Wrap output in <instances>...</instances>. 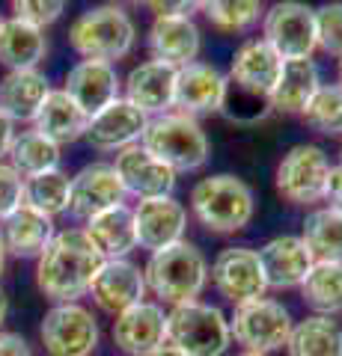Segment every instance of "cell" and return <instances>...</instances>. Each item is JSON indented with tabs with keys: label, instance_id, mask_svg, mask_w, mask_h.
Instances as JSON below:
<instances>
[{
	"label": "cell",
	"instance_id": "cell-37",
	"mask_svg": "<svg viewBox=\"0 0 342 356\" xmlns=\"http://www.w3.org/2000/svg\"><path fill=\"white\" fill-rule=\"evenodd\" d=\"M316 42L325 54L342 60V3H325L316 9Z\"/></svg>",
	"mask_w": 342,
	"mask_h": 356
},
{
	"label": "cell",
	"instance_id": "cell-34",
	"mask_svg": "<svg viewBox=\"0 0 342 356\" xmlns=\"http://www.w3.org/2000/svg\"><path fill=\"white\" fill-rule=\"evenodd\" d=\"M69 191H72V178L63 170L24 178V202L48 217H57L63 211H69Z\"/></svg>",
	"mask_w": 342,
	"mask_h": 356
},
{
	"label": "cell",
	"instance_id": "cell-27",
	"mask_svg": "<svg viewBox=\"0 0 342 356\" xmlns=\"http://www.w3.org/2000/svg\"><path fill=\"white\" fill-rule=\"evenodd\" d=\"M48 57L45 30L30 27L18 18H3L0 24V63L9 72H30Z\"/></svg>",
	"mask_w": 342,
	"mask_h": 356
},
{
	"label": "cell",
	"instance_id": "cell-10",
	"mask_svg": "<svg viewBox=\"0 0 342 356\" xmlns=\"http://www.w3.org/2000/svg\"><path fill=\"white\" fill-rule=\"evenodd\" d=\"M262 42L280 54L283 63L310 60L318 48L316 42V9L297 0L274 3L262 15Z\"/></svg>",
	"mask_w": 342,
	"mask_h": 356
},
{
	"label": "cell",
	"instance_id": "cell-23",
	"mask_svg": "<svg viewBox=\"0 0 342 356\" xmlns=\"http://www.w3.org/2000/svg\"><path fill=\"white\" fill-rule=\"evenodd\" d=\"M176 72L179 69L158 60H146L134 65L125 77V102L134 104L149 119L170 113L173 95H176Z\"/></svg>",
	"mask_w": 342,
	"mask_h": 356
},
{
	"label": "cell",
	"instance_id": "cell-17",
	"mask_svg": "<svg viewBox=\"0 0 342 356\" xmlns=\"http://www.w3.org/2000/svg\"><path fill=\"white\" fill-rule=\"evenodd\" d=\"M134 229H137V247L152 252H161L173 243L185 241L187 229V211L176 196L161 199H140L134 208Z\"/></svg>",
	"mask_w": 342,
	"mask_h": 356
},
{
	"label": "cell",
	"instance_id": "cell-15",
	"mask_svg": "<svg viewBox=\"0 0 342 356\" xmlns=\"http://www.w3.org/2000/svg\"><path fill=\"white\" fill-rule=\"evenodd\" d=\"M125 187L119 181L114 163L95 161L81 166L72 175V191H69V211L81 220H93L102 211H110L116 205H125Z\"/></svg>",
	"mask_w": 342,
	"mask_h": 356
},
{
	"label": "cell",
	"instance_id": "cell-28",
	"mask_svg": "<svg viewBox=\"0 0 342 356\" xmlns=\"http://www.w3.org/2000/svg\"><path fill=\"white\" fill-rule=\"evenodd\" d=\"M86 125H90V116H86L63 89H51L36 122H33V128H36L42 137H48L51 143H57V146L81 140L86 134Z\"/></svg>",
	"mask_w": 342,
	"mask_h": 356
},
{
	"label": "cell",
	"instance_id": "cell-47",
	"mask_svg": "<svg viewBox=\"0 0 342 356\" xmlns=\"http://www.w3.org/2000/svg\"><path fill=\"white\" fill-rule=\"evenodd\" d=\"M339 163H342V146H339Z\"/></svg>",
	"mask_w": 342,
	"mask_h": 356
},
{
	"label": "cell",
	"instance_id": "cell-12",
	"mask_svg": "<svg viewBox=\"0 0 342 356\" xmlns=\"http://www.w3.org/2000/svg\"><path fill=\"white\" fill-rule=\"evenodd\" d=\"M229 104V81L212 63H191L176 72L173 107L187 116H212Z\"/></svg>",
	"mask_w": 342,
	"mask_h": 356
},
{
	"label": "cell",
	"instance_id": "cell-13",
	"mask_svg": "<svg viewBox=\"0 0 342 356\" xmlns=\"http://www.w3.org/2000/svg\"><path fill=\"white\" fill-rule=\"evenodd\" d=\"M283 60L280 54L262 39H250L235 51L233 63H229V89H238L241 95H250L253 102H265L274 92V86L280 81Z\"/></svg>",
	"mask_w": 342,
	"mask_h": 356
},
{
	"label": "cell",
	"instance_id": "cell-33",
	"mask_svg": "<svg viewBox=\"0 0 342 356\" xmlns=\"http://www.w3.org/2000/svg\"><path fill=\"white\" fill-rule=\"evenodd\" d=\"M9 163L24 178L60 170V146L51 143L48 137H42L36 128L21 131V134H15L13 146H9Z\"/></svg>",
	"mask_w": 342,
	"mask_h": 356
},
{
	"label": "cell",
	"instance_id": "cell-48",
	"mask_svg": "<svg viewBox=\"0 0 342 356\" xmlns=\"http://www.w3.org/2000/svg\"><path fill=\"white\" fill-rule=\"evenodd\" d=\"M339 74H342V60H339Z\"/></svg>",
	"mask_w": 342,
	"mask_h": 356
},
{
	"label": "cell",
	"instance_id": "cell-35",
	"mask_svg": "<svg viewBox=\"0 0 342 356\" xmlns=\"http://www.w3.org/2000/svg\"><path fill=\"white\" fill-rule=\"evenodd\" d=\"M304 125L322 137H342V83H322L304 107Z\"/></svg>",
	"mask_w": 342,
	"mask_h": 356
},
{
	"label": "cell",
	"instance_id": "cell-38",
	"mask_svg": "<svg viewBox=\"0 0 342 356\" xmlns=\"http://www.w3.org/2000/svg\"><path fill=\"white\" fill-rule=\"evenodd\" d=\"M13 13H15L13 18L24 21L30 27L45 30L48 24H54V21L65 13V3L63 0H15Z\"/></svg>",
	"mask_w": 342,
	"mask_h": 356
},
{
	"label": "cell",
	"instance_id": "cell-2",
	"mask_svg": "<svg viewBox=\"0 0 342 356\" xmlns=\"http://www.w3.org/2000/svg\"><path fill=\"white\" fill-rule=\"evenodd\" d=\"M191 211L212 235H235L247 229L256 214V196L238 175H205L191 187Z\"/></svg>",
	"mask_w": 342,
	"mask_h": 356
},
{
	"label": "cell",
	"instance_id": "cell-32",
	"mask_svg": "<svg viewBox=\"0 0 342 356\" xmlns=\"http://www.w3.org/2000/svg\"><path fill=\"white\" fill-rule=\"evenodd\" d=\"M297 291H301V300L316 315H327V318L339 315L342 312V264L316 261Z\"/></svg>",
	"mask_w": 342,
	"mask_h": 356
},
{
	"label": "cell",
	"instance_id": "cell-36",
	"mask_svg": "<svg viewBox=\"0 0 342 356\" xmlns=\"http://www.w3.org/2000/svg\"><path fill=\"white\" fill-rule=\"evenodd\" d=\"M203 15L212 21V27L224 33H241L250 30L265 15L259 0H212V3H200Z\"/></svg>",
	"mask_w": 342,
	"mask_h": 356
},
{
	"label": "cell",
	"instance_id": "cell-44",
	"mask_svg": "<svg viewBox=\"0 0 342 356\" xmlns=\"http://www.w3.org/2000/svg\"><path fill=\"white\" fill-rule=\"evenodd\" d=\"M152 356H187V353H182L179 348H173V344H161V348L152 353Z\"/></svg>",
	"mask_w": 342,
	"mask_h": 356
},
{
	"label": "cell",
	"instance_id": "cell-6",
	"mask_svg": "<svg viewBox=\"0 0 342 356\" xmlns=\"http://www.w3.org/2000/svg\"><path fill=\"white\" fill-rule=\"evenodd\" d=\"M167 344L187 356H226L233 344L229 318L203 300L173 306L167 312Z\"/></svg>",
	"mask_w": 342,
	"mask_h": 356
},
{
	"label": "cell",
	"instance_id": "cell-20",
	"mask_svg": "<svg viewBox=\"0 0 342 356\" xmlns=\"http://www.w3.org/2000/svg\"><path fill=\"white\" fill-rule=\"evenodd\" d=\"M146 122L149 116H143L134 104H128L125 98H116L114 104H107L95 116H90L84 140L98 152H123L140 143Z\"/></svg>",
	"mask_w": 342,
	"mask_h": 356
},
{
	"label": "cell",
	"instance_id": "cell-3",
	"mask_svg": "<svg viewBox=\"0 0 342 356\" xmlns=\"http://www.w3.org/2000/svg\"><path fill=\"white\" fill-rule=\"evenodd\" d=\"M140 146L149 154H155L161 163H167L176 175L203 170L208 163V154H212V143H208V134L203 131L200 119L179 113V110L152 116L140 137Z\"/></svg>",
	"mask_w": 342,
	"mask_h": 356
},
{
	"label": "cell",
	"instance_id": "cell-24",
	"mask_svg": "<svg viewBox=\"0 0 342 356\" xmlns=\"http://www.w3.org/2000/svg\"><path fill=\"white\" fill-rule=\"evenodd\" d=\"M54 217L42 214L33 205H21L18 211H13L3 220V229H0V241L6 247V255H15V259H39L45 247L54 241Z\"/></svg>",
	"mask_w": 342,
	"mask_h": 356
},
{
	"label": "cell",
	"instance_id": "cell-14",
	"mask_svg": "<svg viewBox=\"0 0 342 356\" xmlns=\"http://www.w3.org/2000/svg\"><path fill=\"white\" fill-rule=\"evenodd\" d=\"M110 339L125 356H152L167 344V312L155 300H143L114 318Z\"/></svg>",
	"mask_w": 342,
	"mask_h": 356
},
{
	"label": "cell",
	"instance_id": "cell-43",
	"mask_svg": "<svg viewBox=\"0 0 342 356\" xmlns=\"http://www.w3.org/2000/svg\"><path fill=\"white\" fill-rule=\"evenodd\" d=\"M6 315H9V297H6L3 288H0V332H3V321H6Z\"/></svg>",
	"mask_w": 342,
	"mask_h": 356
},
{
	"label": "cell",
	"instance_id": "cell-45",
	"mask_svg": "<svg viewBox=\"0 0 342 356\" xmlns=\"http://www.w3.org/2000/svg\"><path fill=\"white\" fill-rule=\"evenodd\" d=\"M6 247H3V241H0V276H3V270H6Z\"/></svg>",
	"mask_w": 342,
	"mask_h": 356
},
{
	"label": "cell",
	"instance_id": "cell-39",
	"mask_svg": "<svg viewBox=\"0 0 342 356\" xmlns=\"http://www.w3.org/2000/svg\"><path fill=\"white\" fill-rule=\"evenodd\" d=\"M24 205V175L9 161H0V222Z\"/></svg>",
	"mask_w": 342,
	"mask_h": 356
},
{
	"label": "cell",
	"instance_id": "cell-29",
	"mask_svg": "<svg viewBox=\"0 0 342 356\" xmlns=\"http://www.w3.org/2000/svg\"><path fill=\"white\" fill-rule=\"evenodd\" d=\"M318 69L313 60H292V63H283V72H280V81L274 86V92L268 98V107L277 110V113H304V107L310 104V98L318 92Z\"/></svg>",
	"mask_w": 342,
	"mask_h": 356
},
{
	"label": "cell",
	"instance_id": "cell-46",
	"mask_svg": "<svg viewBox=\"0 0 342 356\" xmlns=\"http://www.w3.org/2000/svg\"><path fill=\"white\" fill-rule=\"evenodd\" d=\"M235 356H268V353H256V350H238Z\"/></svg>",
	"mask_w": 342,
	"mask_h": 356
},
{
	"label": "cell",
	"instance_id": "cell-5",
	"mask_svg": "<svg viewBox=\"0 0 342 356\" xmlns=\"http://www.w3.org/2000/svg\"><path fill=\"white\" fill-rule=\"evenodd\" d=\"M137 27L125 6L102 3L81 13L69 27V44L84 60H123L134 51Z\"/></svg>",
	"mask_w": 342,
	"mask_h": 356
},
{
	"label": "cell",
	"instance_id": "cell-49",
	"mask_svg": "<svg viewBox=\"0 0 342 356\" xmlns=\"http://www.w3.org/2000/svg\"><path fill=\"white\" fill-rule=\"evenodd\" d=\"M0 24H3V15H0Z\"/></svg>",
	"mask_w": 342,
	"mask_h": 356
},
{
	"label": "cell",
	"instance_id": "cell-40",
	"mask_svg": "<svg viewBox=\"0 0 342 356\" xmlns=\"http://www.w3.org/2000/svg\"><path fill=\"white\" fill-rule=\"evenodd\" d=\"M0 356H30V344L18 332H0Z\"/></svg>",
	"mask_w": 342,
	"mask_h": 356
},
{
	"label": "cell",
	"instance_id": "cell-18",
	"mask_svg": "<svg viewBox=\"0 0 342 356\" xmlns=\"http://www.w3.org/2000/svg\"><path fill=\"white\" fill-rule=\"evenodd\" d=\"M114 170L119 181H123L125 193L137 199H161V196H173L176 191V172L167 163H161L155 154H149L140 143L116 152Z\"/></svg>",
	"mask_w": 342,
	"mask_h": 356
},
{
	"label": "cell",
	"instance_id": "cell-41",
	"mask_svg": "<svg viewBox=\"0 0 342 356\" xmlns=\"http://www.w3.org/2000/svg\"><path fill=\"white\" fill-rule=\"evenodd\" d=\"M325 199H327V205H330V208H339V211H342V163H336L334 170H330Z\"/></svg>",
	"mask_w": 342,
	"mask_h": 356
},
{
	"label": "cell",
	"instance_id": "cell-25",
	"mask_svg": "<svg viewBox=\"0 0 342 356\" xmlns=\"http://www.w3.org/2000/svg\"><path fill=\"white\" fill-rule=\"evenodd\" d=\"M86 238L93 247L102 252L104 261L128 259V252L137 250V229H134V208L116 205L110 211H102L98 217L86 220Z\"/></svg>",
	"mask_w": 342,
	"mask_h": 356
},
{
	"label": "cell",
	"instance_id": "cell-26",
	"mask_svg": "<svg viewBox=\"0 0 342 356\" xmlns=\"http://www.w3.org/2000/svg\"><path fill=\"white\" fill-rule=\"evenodd\" d=\"M48 92H51L48 77L39 69L9 72L0 81V110L13 122H36Z\"/></svg>",
	"mask_w": 342,
	"mask_h": 356
},
{
	"label": "cell",
	"instance_id": "cell-1",
	"mask_svg": "<svg viewBox=\"0 0 342 356\" xmlns=\"http://www.w3.org/2000/svg\"><path fill=\"white\" fill-rule=\"evenodd\" d=\"M102 261L84 229H63L36 259V288L54 303H78V297L90 294Z\"/></svg>",
	"mask_w": 342,
	"mask_h": 356
},
{
	"label": "cell",
	"instance_id": "cell-21",
	"mask_svg": "<svg viewBox=\"0 0 342 356\" xmlns=\"http://www.w3.org/2000/svg\"><path fill=\"white\" fill-rule=\"evenodd\" d=\"M259 252V264L265 273V282L274 291H289V288H301L306 273L313 270V255L306 250L301 235H277L265 243Z\"/></svg>",
	"mask_w": 342,
	"mask_h": 356
},
{
	"label": "cell",
	"instance_id": "cell-4",
	"mask_svg": "<svg viewBox=\"0 0 342 356\" xmlns=\"http://www.w3.org/2000/svg\"><path fill=\"white\" fill-rule=\"evenodd\" d=\"M143 276L146 291L155 294L161 303L182 306L194 303L208 285V261L191 241H179L161 252H152Z\"/></svg>",
	"mask_w": 342,
	"mask_h": 356
},
{
	"label": "cell",
	"instance_id": "cell-19",
	"mask_svg": "<svg viewBox=\"0 0 342 356\" xmlns=\"http://www.w3.org/2000/svg\"><path fill=\"white\" fill-rule=\"evenodd\" d=\"M119 81L116 65L104 60H78L65 74L63 92L78 104L86 116H95L98 110H104L107 104H114L119 95Z\"/></svg>",
	"mask_w": 342,
	"mask_h": 356
},
{
	"label": "cell",
	"instance_id": "cell-42",
	"mask_svg": "<svg viewBox=\"0 0 342 356\" xmlns=\"http://www.w3.org/2000/svg\"><path fill=\"white\" fill-rule=\"evenodd\" d=\"M13 140H15V122L9 119L3 110H0V161L9 154V146H13Z\"/></svg>",
	"mask_w": 342,
	"mask_h": 356
},
{
	"label": "cell",
	"instance_id": "cell-30",
	"mask_svg": "<svg viewBox=\"0 0 342 356\" xmlns=\"http://www.w3.org/2000/svg\"><path fill=\"white\" fill-rule=\"evenodd\" d=\"M289 356H342V327L327 315H310L292 327L286 341Z\"/></svg>",
	"mask_w": 342,
	"mask_h": 356
},
{
	"label": "cell",
	"instance_id": "cell-8",
	"mask_svg": "<svg viewBox=\"0 0 342 356\" xmlns=\"http://www.w3.org/2000/svg\"><path fill=\"white\" fill-rule=\"evenodd\" d=\"M292 327V312L274 297H259L253 303L235 306L233 318H229V332H233V341L241 344V350H256L268 356L286 348Z\"/></svg>",
	"mask_w": 342,
	"mask_h": 356
},
{
	"label": "cell",
	"instance_id": "cell-22",
	"mask_svg": "<svg viewBox=\"0 0 342 356\" xmlns=\"http://www.w3.org/2000/svg\"><path fill=\"white\" fill-rule=\"evenodd\" d=\"M203 48L200 27L191 15H161L149 27V51L152 60L167 63L173 69L196 63Z\"/></svg>",
	"mask_w": 342,
	"mask_h": 356
},
{
	"label": "cell",
	"instance_id": "cell-16",
	"mask_svg": "<svg viewBox=\"0 0 342 356\" xmlns=\"http://www.w3.org/2000/svg\"><path fill=\"white\" fill-rule=\"evenodd\" d=\"M93 303L107 312V315H123L125 309L137 306L146 300V276L143 267H137L128 259H114V261H102L98 273L93 276L90 285Z\"/></svg>",
	"mask_w": 342,
	"mask_h": 356
},
{
	"label": "cell",
	"instance_id": "cell-31",
	"mask_svg": "<svg viewBox=\"0 0 342 356\" xmlns=\"http://www.w3.org/2000/svg\"><path fill=\"white\" fill-rule=\"evenodd\" d=\"M301 241L306 243L313 261H339L342 264V211L339 208H313L304 220Z\"/></svg>",
	"mask_w": 342,
	"mask_h": 356
},
{
	"label": "cell",
	"instance_id": "cell-9",
	"mask_svg": "<svg viewBox=\"0 0 342 356\" xmlns=\"http://www.w3.org/2000/svg\"><path fill=\"white\" fill-rule=\"evenodd\" d=\"M48 356H93L98 348V321L81 303H54L39 324Z\"/></svg>",
	"mask_w": 342,
	"mask_h": 356
},
{
	"label": "cell",
	"instance_id": "cell-7",
	"mask_svg": "<svg viewBox=\"0 0 342 356\" xmlns=\"http://www.w3.org/2000/svg\"><path fill=\"white\" fill-rule=\"evenodd\" d=\"M330 170H334V163H330L322 146L301 143V146H292L280 158L277 172H274V184H277V193L286 202L313 208L325 202Z\"/></svg>",
	"mask_w": 342,
	"mask_h": 356
},
{
	"label": "cell",
	"instance_id": "cell-11",
	"mask_svg": "<svg viewBox=\"0 0 342 356\" xmlns=\"http://www.w3.org/2000/svg\"><path fill=\"white\" fill-rule=\"evenodd\" d=\"M208 280L215 282L217 294L233 306H244L253 300L265 297L268 282H265L259 252L250 247H226L217 252V259L208 267Z\"/></svg>",
	"mask_w": 342,
	"mask_h": 356
}]
</instances>
